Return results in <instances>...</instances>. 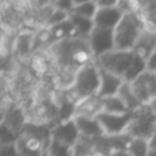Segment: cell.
<instances>
[{
	"mask_svg": "<svg viewBox=\"0 0 156 156\" xmlns=\"http://www.w3.org/2000/svg\"><path fill=\"white\" fill-rule=\"evenodd\" d=\"M99 69L121 77L125 82H132L147 71V62L133 51H114L93 59Z\"/></svg>",
	"mask_w": 156,
	"mask_h": 156,
	"instance_id": "6da1fadb",
	"label": "cell"
},
{
	"mask_svg": "<svg viewBox=\"0 0 156 156\" xmlns=\"http://www.w3.org/2000/svg\"><path fill=\"white\" fill-rule=\"evenodd\" d=\"M99 89H100L99 67L96 66L94 60H92V62L85 63L83 66H81L78 69L76 83H74L73 88L66 92H67L69 100L78 104L83 99L97 96Z\"/></svg>",
	"mask_w": 156,
	"mask_h": 156,
	"instance_id": "7a4b0ae2",
	"label": "cell"
},
{
	"mask_svg": "<svg viewBox=\"0 0 156 156\" xmlns=\"http://www.w3.org/2000/svg\"><path fill=\"white\" fill-rule=\"evenodd\" d=\"M147 26L140 12L125 14L114 29V43L116 51H133L140 34Z\"/></svg>",
	"mask_w": 156,
	"mask_h": 156,
	"instance_id": "3957f363",
	"label": "cell"
},
{
	"mask_svg": "<svg viewBox=\"0 0 156 156\" xmlns=\"http://www.w3.org/2000/svg\"><path fill=\"white\" fill-rule=\"evenodd\" d=\"M156 129V114L149 105H141L133 111V119L129 126L127 134L132 137H143L149 140Z\"/></svg>",
	"mask_w": 156,
	"mask_h": 156,
	"instance_id": "277c9868",
	"label": "cell"
},
{
	"mask_svg": "<svg viewBox=\"0 0 156 156\" xmlns=\"http://www.w3.org/2000/svg\"><path fill=\"white\" fill-rule=\"evenodd\" d=\"M96 118L101 125L105 136H122V134H127V130H129V126L133 119V112H126V114L100 112Z\"/></svg>",
	"mask_w": 156,
	"mask_h": 156,
	"instance_id": "5b68a950",
	"label": "cell"
},
{
	"mask_svg": "<svg viewBox=\"0 0 156 156\" xmlns=\"http://www.w3.org/2000/svg\"><path fill=\"white\" fill-rule=\"evenodd\" d=\"M88 44L90 52L93 55V59L100 58L103 55L115 49L114 43V30L101 29V27H93L90 34L88 36Z\"/></svg>",
	"mask_w": 156,
	"mask_h": 156,
	"instance_id": "8992f818",
	"label": "cell"
},
{
	"mask_svg": "<svg viewBox=\"0 0 156 156\" xmlns=\"http://www.w3.org/2000/svg\"><path fill=\"white\" fill-rule=\"evenodd\" d=\"M136 97L143 105L151 104V101L156 97V73L144 71L134 81L130 82Z\"/></svg>",
	"mask_w": 156,
	"mask_h": 156,
	"instance_id": "52a82bcc",
	"label": "cell"
},
{
	"mask_svg": "<svg viewBox=\"0 0 156 156\" xmlns=\"http://www.w3.org/2000/svg\"><path fill=\"white\" fill-rule=\"evenodd\" d=\"M80 137H81V134L78 132V127H77L76 122H74V119L59 122V123L52 126L51 138L60 141V143H65L67 145L73 147V148L77 144V141L80 140Z\"/></svg>",
	"mask_w": 156,
	"mask_h": 156,
	"instance_id": "ba28073f",
	"label": "cell"
},
{
	"mask_svg": "<svg viewBox=\"0 0 156 156\" xmlns=\"http://www.w3.org/2000/svg\"><path fill=\"white\" fill-rule=\"evenodd\" d=\"M123 18V14L116 7H99L96 15L93 18V23L96 27L101 29H110L114 30L121 19Z\"/></svg>",
	"mask_w": 156,
	"mask_h": 156,
	"instance_id": "9c48e42d",
	"label": "cell"
},
{
	"mask_svg": "<svg viewBox=\"0 0 156 156\" xmlns=\"http://www.w3.org/2000/svg\"><path fill=\"white\" fill-rule=\"evenodd\" d=\"M155 48H156V30L147 25L144 27L143 33L140 34V37H138L134 48H133V52H136L138 56L143 58L147 62L149 59V56L152 55V52L155 51Z\"/></svg>",
	"mask_w": 156,
	"mask_h": 156,
	"instance_id": "30bf717a",
	"label": "cell"
},
{
	"mask_svg": "<svg viewBox=\"0 0 156 156\" xmlns=\"http://www.w3.org/2000/svg\"><path fill=\"white\" fill-rule=\"evenodd\" d=\"M100 73V89H99V97H110V96H116L121 89V86L123 85L125 81L121 77L115 76V74L110 73L107 70L99 69Z\"/></svg>",
	"mask_w": 156,
	"mask_h": 156,
	"instance_id": "8fae6325",
	"label": "cell"
},
{
	"mask_svg": "<svg viewBox=\"0 0 156 156\" xmlns=\"http://www.w3.org/2000/svg\"><path fill=\"white\" fill-rule=\"evenodd\" d=\"M74 122H76L78 132L82 137L88 138H99L103 137L104 130H103L100 122L97 118H88V116H74Z\"/></svg>",
	"mask_w": 156,
	"mask_h": 156,
	"instance_id": "7c38bea8",
	"label": "cell"
},
{
	"mask_svg": "<svg viewBox=\"0 0 156 156\" xmlns=\"http://www.w3.org/2000/svg\"><path fill=\"white\" fill-rule=\"evenodd\" d=\"M100 112H103L101 99L99 96L88 97L81 100L76 105V115L74 116H88V118H96Z\"/></svg>",
	"mask_w": 156,
	"mask_h": 156,
	"instance_id": "4fadbf2b",
	"label": "cell"
},
{
	"mask_svg": "<svg viewBox=\"0 0 156 156\" xmlns=\"http://www.w3.org/2000/svg\"><path fill=\"white\" fill-rule=\"evenodd\" d=\"M33 38H34V32H22L16 34L14 52L21 59L33 54Z\"/></svg>",
	"mask_w": 156,
	"mask_h": 156,
	"instance_id": "5bb4252c",
	"label": "cell"
},
{
	"mask_svg": "<svg viewBox=\"0 0 156 156\" xmlns=\"http://www.w3.org/2000/svg\"><path fill=\"white\" fill-rule=\"evenodd\" d=\"M118 96L121 97V100L125 103V105L127 107V110H129L130 112L138 110V108L143 105L138 101L137 97H136L130 82H123V85L121 86V89H119V92H118Z\"/></svg>",
	"mask_w": 156,
	"mask_h": 156,
	"instance_id": "9a60e30c",
	"label": "cell"
},
{
	"mask_svg": "<svg viewBox=\"0 0 156 156\" xmlns=\"http://www.w3.org/2000/svg\"><path fill=\"white\" fill-rule=\"evenodd\" d=\"M100 99H101V97H100ZM101 108H103V112H108V114L130 112L118 94H116V96H110V97H103L101 99Z\"/></svg>",
	"mask_w": 156,
	"mask_h": 156,
	"instance_id": "2e32d148",
	"label": "cell"
},
{
	"mask_svg": "<svg viewBox=\"0 0 156 156\" xmlns=\"http://www.w3.org/2000/svg\"><path fill=\"white\" fill-rule=\"evenodd\" d=\"M126 151L132 156H148L151 151L149 141L143 137H132Z\"/></svg>",
	"mask_w": 156,
	"mask_h": 156,
	"instance_id": "e0dca14e",
	"label": "cell"
},
{
	"mask_svg": "<svg viewBox=\"0 0 156 156\" xmlns=\"http://www.w3.org/2000/svg\"><path fill=\"white\" fill-rule=\"evenodd\" d=\"M70 19H71V22H73V25L76 26L78 36L82 38H88V36L90 34V32L94 27L93 19H86V18H82V16L74 15V14L70 15Z\"/></svg>",
	"mask_w": 156,
	"mask_h": 156,
	"instance_id": "ac0fdd59",
	"label": "cell"
},
{
	"mask_svg": "<svg viewBox=\"0 0 156 156\" xmlns=\"http://www.w3.org/2000/svg\"><path fill=\"white\" fill-rule=\"evenodd\" d=\"M49 156H74V148L65 143H60L58 140L51 138L47 148Z\"/></svg>",
	"mask_w": 156,
	"mask_h": 156,
	"instance_id": "d6986e66",
	"label": "cell"
},
{
	"mask_svg": "<svg viewBox=\"0 0 156 156\" xmlns=\"http://www.w3.org/2000/svg\"><path fill=\"white\" fill-rule=\"evenodd\" d=\"M97 10H99L97 4L92 0V2L76 5L73 14L74 15H78V16H82V18H86V19H93L94 15H96V12H97Z\"/></svg>",
	"mask_w": 156,
	"mask_h": 156,
	"instance_id": "ffe728a7",
	"label": "cell"
},
{
	"mask_svg": "<svg viewBox=\"0 0 156 156\" xmlns=\"http://www.w3.org/2000/svg\"><path fill=\"white\" fill-rule=\"evenodd\" d=\"M21 137L19 133L12 130L10 126L2 122V134H0V143L2 145H10V144H16Z\"/></svg>",
	"mask_w": 156,
	"mask_h": 156,
	"instance_id": "44dd1931",
	"label": "cell"
},
{
	"mask_svg": "<svg viewBox=\"0 0 156 156\" xmlns=\"http://www.w3.org/2000/svg\"><path fill=\"white\" fill-rule=\"evenodd\" d=\"M69 16H70V15H69L67 12H63V11L56 10V8H55L54 14L51 15V18H49V21H48V23H47V27H54V26H58V25L63 23L65 21H67Z\"/></svg>",
	"mask_w": 156,
	"mask_h": 156,
	"instance_id": "7402d4cb",
	"label": "cell"
},
{
	"mask_svg": "<svg viewBox=\"0 0 156 156\" xmlns=\"http://www.w3.org/2000/svg\"><path fill=\"white\" fill-rule=\"evenodd\" d=\"M52 4L55 5L56 10H60V11H63V12H67L69 15H71L74 8H76L74 0H55Z\"/></svg>",
	"mask_w": 156,
	"mask_h": 156,
	"instance_id": "603a6c76",
	"label": "cell"
},
{
	"mask_svg": "<svg viewBox=\"0 0 156 156\" xmlns=\"http://www.w3.org/2000/svg\"><path fill=\"white\" fill-rule=\"evenodd\" d=\"M0 156H21L16 144L10 145H0Z\"/></svg>",
	"mask_w": 156,
	"mask_h": 156,
	"instance_id": "cb8c5ba5",
	"label": "cell"
},
{
	"mask_svg": "<svg viewBox=\"0 0 156 156\" xmlns=\"http://www.w3.org/2000/svg\"><path fill=\"white\" fill-rule=\"evenodd\" d=\"M147 70L152 71V73H156V48H155V51L152 52L151 56H149V59L147 60Z\"/></svg>",
	"mask_w": 156,
	"mask_h": 156,
	"instance_id": "d4e9b609",
	"label": "cell"
},
{
	"mask_svg": "<svg viewBox=\"0 0 156 156\" xmlns=\"http://www.w3.org/2000/svg\"><path fill=\"white\" fill-rule=\"evenodd\" d=\"M97 7H116L118 0H93Z\"/></svg>",
	"mask_w": 156,
	"mask_h": 156,
	"instance_id": "484cf974",
	"label": "cell"
},
{
	"mask_svg": "<svg viewBox=\"0 0 156 156\" xmlns=\"http://www.w3.org/2000/svg\"><path fill=\"white\" fill-rule=\"evenodd\" d=\"M149 147H151V149H156V129L154 130V133H152V136L149 137Z\"/></svg>",
	"mask_w": 156,
	"mask_h": 156,
	"instance_id": "4316f807",
	"label": "cell"
},
{
	"mask_svg": "<svg viewBox=\"0 0 156 156\" xmlns=\"http://www.w3.org/2000/svg\"><path fill=\"white\" fill-rule=\"evenodd\" d=\"M111 156H132L129 154V152L126 151V149H116V151H114Z\"/></svg>",
	"mask_w": 156,
	"mask_h": 156,
	"instance_id": "83f0119b",
	"label": "cell"
},
{
	"mask_svg": "<svg viewBox=\"0 0 156 156\" xmlns=\"http://www.w3.org/2000/svg\"><path fill=\"white\" fill-rule=\"evenodd\" d=\"M148 105L152 108V110H154V112L156 114V97H155V99L151 101V104H148Z\"/></svg>",
	"mask_w": 156,
	"mask_h": 156,
	"instance_id": "f1b7e54d",
	"label": "cell"
},
{
	"mask_svg": "<svg viewBox=\"0 0 156 156\" xmlns=\"http://www.w3.org/2000/svg\"><path fill=\"white\" fill-rule=\"evenodd\" d=\"M88 2H92V0H74L76 5H78V4H83V3H88Z\"/></svg>",
	"mask_w": 156,
	"mask_h": 156,
	"instance_id": "f546056e",
	"label": "cell"
},
{
	"mask_svg": "<svg viewBox=\"0 0 156 156\" xmlns=\"http://www.w3.org/2000/svg\"><path fill=\"white\" fill-rule=\"evenodd\" d=\"M148 156H156V149H151L149 151V155Z\"/></svg>",
	"mask_w": 156,
	"mask_h": 156,
	"instance_id": "4dcf8cb0",
	"label": "cell"
},
{
	"mask_svg": "<svg viewBox=\"0 0 156 156\" xmlns=\"http://www.w3.org/2000/svg\"><path fill=\"white\" fill-rule=\"evenodd\" d=\"M89 156H104V155H101V154H99V152H93V154H90Z\"/></svg>",
	"mask_w": 156,
	"mask_h": 156,
	"instance_id": "1f68e13d",
	"label": "cell"
},
{
	"mask_svg": "<svg viewBox=\"0 0 156 156\" xmlns=\"http://www.w3.org/2000/svg\"><path fill=\"white\" fill-rule=\"evenodd\" d=\"M43 156H49V155H48V152H47V151H45V154H44Z\"/></svg>",
	"mask_w": 156,
	"mask_h": 156,
	"instance_id": "d6a6232c",
	"label": "cell"
}]
</instances>
